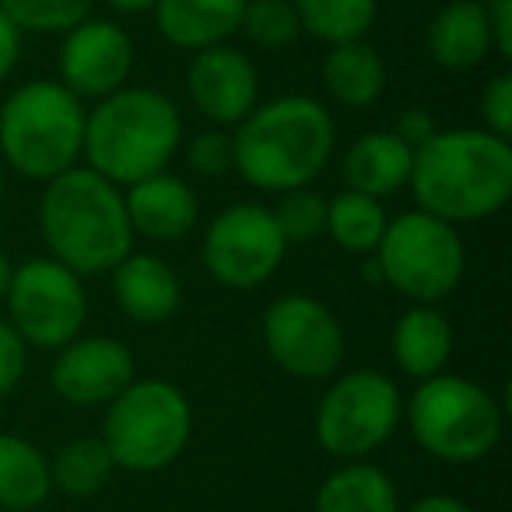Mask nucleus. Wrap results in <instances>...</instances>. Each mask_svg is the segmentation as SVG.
Here are the masks:
<instances>
[{"instance_id": "nucleus-1", "label": "nucleus", "mask_w": 512, "mask_h": 512, "mask_svg": "<svg viewBox=\"0 0 512 512\" xmlns=\"http://www.w3.org/2000/svg\"><path fill=\"white\" fill-rule=\"evenodd\" d=\"M407 183L421 211L449 225L491 218L512 197V144L488 130H439L414 148Z\"/></svg>"}, {"instance_id": "nucleus-2", "label": "nucleus", "mask_w": 512, "mask_h": 512, "mask_svg": "<svg viewBox=\"0 0 512 512\" xmlns=\"http://www.w3.org/2000/svg\"><path fill=\"white\" fill-rule=\"evenodd\" d=\"M235 172L249 186L285 193L309 186L334 155V120L309 95L256 106L232 137Z\"/></svg>"}, {"instance_id": "nucleus-3", "label": "nucleus", "mask_w": 512, "mask_h": 512, "mask_svg": "<svg viewBox=\"0 0 512 512\" xmlns=\"http://www.w3.org/2000/svg\"><path fill=\"white\" fill-rule=\"evenodd\" d=\"M39 228L53 260L74 274L113 271L134 246L120 186L95 169H67L46 183Z\"/></svg>"}, {"instance_id": "nucleus-4", "label": "nucleus", "mask_w": 512, "mask_h": 512, "mask_svg": "<svg viewBox=\"0 0 512 512\" xmlns=\"http://www.w3.org/2000/svg\"><path fill=\"white\" fill-rule=\"evenodd\" d=\"M183 137V120L169 95L155 88H120L85 116L88 169L116 186H134L165 172Z\"/></svg>"}, {"instance_id": "nucleus-5", "label": "nucleus", "mask_w": 512, "mask_h": 512, "mask_svg": "<svg viewBox=\"0 0 512 512\" xmlns=\"http://www.w3.org/2000/svg\"><path fill=\"white\" fill-rule=\"evenodd\" d=\"M85 106L60 81H29L0 106V151L25 179H57L85 144Z\"/></svg>"}, {"instance_id": "nucleus-6", "label": "nucleus", "mask_w": 512, "mask_h": 512, "mask_svg": "<svg viewBox=\"0 0 512 512\" xmlns=\"http://www.w3.org/2000/svg\"><path fill=\"white\" fill-rule=\"evenodd\" d=\"M407 425L425 453L442 463H477L502 439V411L484 386L463 376L421 379L407 404Z\"/></svg>"}, {"instance_id": "nucleus-7", "label": "nucleus", "mask_w": 512, "mask_h": 512, "mask_svg": "<svg viewBox=\"0 0 512 512\" xmlns=\"http://www.w3.org/2000/svg\"><path fill=\"white\" fill-rule=\"evenodd\" d=\"M193 432L190 400L165 379L130 383L109 404L102 442L116 467L134 474H155L179 460Z\"/></svg>"}, {"instance_id": "nucleus-8", "label": "nucleus", "mask_w": 512, "mask_h": 512, "mask_svg": "<svg viewBox=\"0 0 512 512\" xmlns=\"http://www.w3.org/2000/svg\"><path fill=\"white\" fill-rule=\"evenodd\" d=\"M372 256L379 260L383 285L414 299L418 306H432L453 295L467 267L456 225L428 211H407L386 221V232Z\"/></svg>"}, {"instance_id": "nucleus-9", "label": "nucleus", "mask_w": 512, "mask_h": 512, "mask_svg": "<svg viewBox=\"0 0 512 512\" xmlns=\"http://www.w3.org/2000/svg\"><path fill=\"white\" fill-rule=\"evenodd\" d=\"M400 425V390L390 376L355 369L334 379L316 407V439L337 460H365Z\"/></svg>"}, {"instance_id": "nucleus-10", "label": "nucleus", "mask_w": 512, "mask_h": 512, "mask_svg": "<svg viewBox=\"0 0 512 512\" xmlns=\"http://www.w3.org/2000/svg\"><path fill=\"white\" fill-rule=\"evenodd\" d=\"M11 327L25 344L60 351L85 327L88 295L81 274L57 260H29L11 274L8 285Z\"/></svg>"}, {"instance_id": "nucleus-11", "label": "nucleus", "mask_w": 512, "mask_h": 512, "mask_svg": "<svg viewBox=\"0 0 512 512\" xmlns=\"http://www.w3.org/2000/svg\"><path fill=\"white\" fill-rule=\"evenodd\" d=\"M285 235L274 221L271 207L235 204L225 207L207 225L204 235V267L218 285L249 292L274 278L285 260Z\"/></svg>"}, {"instance_id": "nucleus-12", "label": "nucleus", "mask_w": 512, "mask_h": 512, "mask_svg": "<svg viewBox=\"0 0 512 512\" xmlns=\"http://www.w3.org/2000/svg\"><path fill=\"white\" fill-rule=\"evenodd\" d=\"M267 355L295 379H330L344 362V330L323 302L281 295L264 313Z\"/></svg>"}, {"instance_id": "nucleus-13", "label": "nucleus", "mask_w": 512, "mask_h": 512, "mask_svg": "<svg viewBox=\"0 0 512 512\" xmlns=\"http://www.w3.org/2000/svg\"><path fill=\"white\" fill-rule=\"evenodd\" d=\"M134 67V43L113 22L85 18L60 46V85L78 99H106L120 92Z\"/></svg>"}, {"instance_id": "nucleus-14", "label": "nucleus", "mask_w": 512, "mask_h": 512, "mask_svg": "<svg viewBox=\"0 0 512 512\" xmlns=\"http://www.w3.org/2000/svg\"><path fill=\"white\" fill-rule=\"evenodd\" d=\"M57 397L74 407L113 404L134 383V355L113 337H74L50 369Z\"/></svg>"}, {"instance_id": "nucleus-15", "label": "nucleus", "mask_w": 512, "mask_h": 512, "mask_svg": "<svg viewBox=\"0 0 512 512\" xmlns=\"http://www.w3.org/2000/svg\"><path fill=\"white\" fill-rule=\"evenodd\" d=\"M186 88L200 113L218 127H239L260 99V78L246 53L232 46H211L193 57Z\"/></svg>"}, {"instance_id": "nucleus-16", "label": "nucleus", "mask_w": 512, "mask_h": 512, "mask_svg": "<svg viewBox=\"0 0 512 512\" xmlns=\"http://www.w3.org/2000/svg\"><path fill=\"white\" fill-rule=\"evenodd\" d=\"M123 204H127L130 228L155 242H176L190 235L200 214L197 193L190 190V183L169 176V172H155V176L134 183Z\"/></svg>"}, {"instance_id": "nucleus-17", "label": "nucleus", "mask_w": 512, "mask_h": 512, "mask_svg": "<svg viewBox=\"0 0 512 512\" xmlns=\"http://www.w3.org/2000/svg\"><path fill=\"white\" fill-rule=\"evenodd\" d=\"M113 295L120 309L137 323H162L183 302L179 274L165 264L162 256L127 253L113 267Z\"/></svg>"}, {"instance_id": "nucleus-18", "label": "nucleus", "mask_w": 512, "mask_h": 512, "mask_svg": "<svg viewBox=\"0 0 512 512\" xmlns=\"http://www.w3.org/2000/svg\"><path fill=\"white\" fill-rule=\"evenodd\" d=\"M246 0H155V25L179 50H211L239 32Z\"/></svg>"}, {"instance_id": "nucleus-19", "label": "nucleus", "mask_w": 512, "mask_h": 512, "mask_svg": "<svg viewBox=\"0 0 512 512\" xmlns=\"http://www.w3.org/2000/svg\"><path fill=\"white\" fill-rule=\"evenodd\" d=\"M411 162L414 151L393 130H372L358 137L344 155V183L372 200L393 197L411 179Z\"/></svg>"}, {"instance_id": "nucleus-20", "label": "nucleus", "mask_w": 512, "mask_h": 512, "mask_svg": "<svg viewBox=\"0 0 512 512\" xmlns=\"http://www.w3.org/2000/svg\"><path fill=\"white\" fill-rule=\"evenodd\" d=\"M428 53L442 71H474L491 53V32L484 18V4L453 0L428 25Z\"/></svg>"}, {"instance_id": "nucleus-21", "label": "nucleus", "mask_w": 512, "mask_h": 512, "mask_svg": "<svg viewBox=\"0 0 512 512\" xmlns=\"http://www.w3.org/2000/svg\"><path fill=\"white\" fill-rule=\"evenodd\" d=\"M453 327L435 306H414L393 327V362L414 379H432L449 365Z\"/></svg>"}, {"instance_id": "nucleus-22", "label": "nucleus", "mask_w": 512, "mask_h": 512, "mask_svg": "<svg viewBox=\"0 0 512 512\" xmlns=\"http://www.w3.org/2000/svg\"><path fill=\"white\" fill-rule=\"evenodd\" d=\"M323 85L341 106L365 109L386 92V64L365 39L337 43L323 60Z\"/></svg>"}, {"instance_id": "nucleus-23", "label": "nucleus", "mask_w": 512, "mask_h": 512, "mask_svg": "<svg viewBox=\"0 0 512 512\" xmlns=\"http://www.w3.org/2000/svg\"><path fill=\"white\" fill-rule=\"evenodd\" d=\"M313 512H400L397 488L376 463L351 460L316 491Z\"/></svg>"}, {"instance_id": "nucleus-24", "label": "nucleus", "mask_w": 512, "mask_h": 512, "mask_svg": "<svg viewBox=\"0 0 512 512\" xmlns=\"http://www.w3.org/2000/svg\"><path fill=\"white\" fill-rule=\"evenodd\" d=\"M50 488V460L43 449L22 435H0V509L32 512L46 502Z\"/></svg>"}, {"instance_id": "nucleus-25", "label": "nucleus", "mask_w": 512, "mask_h": 512, "mask_svg": "<svg viewBox=\"0 0 512 512\" xmlns=\"http://www.w3.org/2000/svg\"><path fill=\"white\" fill-rule=\"evenodd\" d=\"M386 211L379 200L365 197L355 190H341L327 200V235L344 249V253L369 256L376 253L379 239L386 232Z\"/></svg>"}, {"instance_id": "nucleus-26", "label": "nucleus", "mask_w": 512, "mask_h": 512, "mask_svg": "<svg viewBox=\"0 0 512 512\" xmlns=\"http://www.w3.org/2000/svg\"><path fill=\"white\" fill-rule=\"evenodd\" d=\"M116 463L109 456L102 439H74L67 446L57 449V456L50 460V481L53 488H60L64 495L88 498L95 491H102L113 477Z\"/></svg>"}, {"instance_id": "nucleus-27", "label": "nucleus", "mask_w": 512, "mask_h": 512, "mask_svg": "<svg viewBox=\"0 0 512 512\" xmlns=\"http://www.w3.org/2000/svg\"><path fill=\"white\" fill-rule=\"evenodd\" d=\"M302 32L323 43H355L376 22V0H292Z\"/></svg>"}, {"instance_id": "nucleus-28", "label": "nucleus", "mask_w": 512, "mask_h": 512, "mask_svg": "<svg viewBox=\"0 0 512 512\" xmlns=\"http://www.w3.org/2000/svg\"><path fill=\"white\" fill-rule=\"evenodd\" d=\"M239 29L246 32L249 43L264 46V50H285L302 36L292 0H246Z\"/></svg>"}, {"instance_id": "nucleus-29", "label": "nucleus", "mask_w": 512, "mask_h": 512, "mask_svg": "<svg viewBox=\"0 0 512 512\" xmlns=\"http://www.w3.org/2000/svg\"><path fill=\"white\" fill-rule=\"evenodd\" d=\"M22 32H71L92 15V0H0Z\"/></svg>"}, {"instance_id": "nucleus-30", "label": "nucleus", "mask_w": 512, "mask_h": 512, "mask_svg": "<svg viewBox=\"0 0 512 512\" xmlns=\"http://www.w3.org/2000/svg\"><path fill=\"white\" fill-rule=\"evenodd\" d=\"M271 214L278 221L285 242H313L320 235H327V197H320L309 186L285 190Z\"/></svg>"}, {"instance_id": "nucleus-31", "label": "nucleus", "mask_w": 512, "mask_h": 512, "mask_svg": "<svg viewBox=\"0 0 512 512\" xmlns=\"http://www.w3.org/2000/svg\"><path fill=\"white\" fill-rule=\"evenodd\" d=\"M186 165H190L197 176L218 179L228 169H235V151H232V137L221 134V130H204L186 144Z\"/></svg>"}, {"instance_id": "nucleus-32", "label": "nucleus", "mask_w": 512, "mask_h": 512, "mask_svg": "<svg viewBox=\"0 0 512 512\" xmlns=\"http://www.w3.org/2000/svg\"><path fill=\"white\" fill-rule=\"evenodd\" d=\"M481 113H484V130L495 137L509 141L512 134V74H498L488 81L481 95Z\"/></svg>"}, {"instance_id": "nucleus-33", "label": "nucleus", "mask_w": 512, "mask_h": 512, "mask_svg": "<svg viewBox=\"0 0 512 512\" xmlns=\"http://www.w3.org/2000/svg\"><path fill=\"white\" fill-rule=\"evenodd\" d=\"M29 365V344L15 334L11 323H0V397H8L25 376Z\"/></svg>"}, {"instance_id": "nucleus-34", "label": "nucleus", "mask_w": 512, "mask_h": 512, "mask_svg": "<svg viewBox=\"0 0 512 512\" xmlns=\"http://www.w3.org/2000/svg\"><path fill=\"white\" fill-rule=\"evenodd\" d=\"M484 18H488L491 50L502 60H509L512 57V0H488V4H484Z\"/></svg>"}, {"instance_id": "nucleus-35", "label": "nucleus", "mask_w": 512, "mask_h": 512, "mask_svg": "<svg viewBox=\"0 0 512 512\" xmlns=\"http://www.w3.org/2000/svg\"><path fill=\"white\" fill-rule=\"evenodd\" d=\"M393 134H397L400 141L414 151V148H421L428 137L439 134V127H435V120H432V113H428V109H407V113L397 116V127H393Z\"/></svg>"}, {"instance_id": "nucleus-36", "label": "nucleus", "mask_w": 512, "mask_h": 512, "mask_svg": "<svg viewBox=\"0 0 512 512\" xmlns=\"http://www.w3.org/2000/svg\"><path fill=\"white\" fill-rule=\"evenodd\" d=\"M18 57H22V29L0 11V81H8Z\"/></svg>"}, {"instance_id": "nucleus-37", "label": "nucleus", "mask_w": 512, "mask_h": 512, "mask_svg": "<svg viewBox=\"0 0 512 512\" xmlns=\"http://www.w3.org/2000/svg\"><path fill=\"white\" fill-rule=\"evenodd\" d=\"M407 512H474V509L453 495H425V498H418Z\"/></svg>"}, {"instance_id": "nucleus-38", "label": "nucleus", "mask_w": 512, "mask_h": 512, "mask_svg": "<svg viewBox=\"0 0 512 512\" xmlns=\"http://www.w3.org/2000/svg\"><path fill=\"white\" fill-rule=\"evenodd\" d=\"M106 4L116 11H123V15H141V11L155 8V0H106Z\"/></svg>"}, {"instance_id": "nucleus-39", "label": "nucleus", "mask_w": 512, "mask_h": 512, "mask_svg": "<svg viewBox=\"0 0 512 512\" xmlns=\"http://www.w3.org/2000/svg\"><path fill=\"white\" fill-rule=\"evenodd\" d=\"M362 278H365V281H372V285H383V271H379V260H376V256H372V260H369V256H365V264H362Z\"/></svg>"}, {"instance_id": "nucleus-40", "label": "nucleus", "mask_w": 512, "mask_h": 512, "mask_svg": "<svg viewBox=\"0 0 512 512\" xmlns=\"http://www.w3.org/2000/svg\"><path fill=\"white\" fill-rule=\"evenodd\" d=\"M11 274H15V267L8 264V256L0 253V299L8 295V285H11Z\"/></svg>"}, {"instance_id": "nucleus-41", "label": "nucleus", "mask_w": 512, "mask_h": 512, "mask_svg": "<svg viewBox=\"0 0 512 512\" xmlns=\"http://www.w3.org/2000/svg\"><path fill=\"white\" fill-rule=\"evenodd\" d=\"M0 200H4V172H0Z\"/></svg>"}, {"instance_id": "nucleus-42", "label": "nucleus", "mask_w": 512, "mask_h": 512, "mask_svg": "<svg viewBox=\"0 0 512 512\" xmlns=\"http://www.w3.org/2000/svg\"><path fill=\"white\" fill-rule=\"evenodd\" d=\"M0 512H15V509H0ZM32 512H36V509H32Z\"/></svg>"}]
</instances>
